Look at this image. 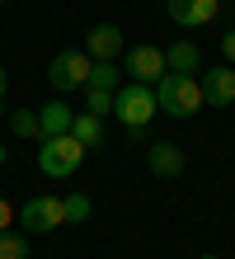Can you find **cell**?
Returning a JSON list of instances; mask_svg holds the SVG:
<instances>
[{"label": "cell", "mask_w": 235, "mask_h": 259, "mask_svg": "<svg viewBox=\"0 0 235 259\" xmlns=\"http://www.w3.org/2000/svg\"><path fill=\"white\" fill-rule=\"evenodd\" d=\"M155 104H160V113L169 118H193L202 109V85H198V75H174V71H165L160 80H155Z\"/></svg>", "instance_id": "obj_1"}, {"label": "cell", "mask_w": 235, "mask_h": 259, "mask_svg": "<svg viewBox=\"0 0 235 259\" xmlns=\"http://www.w3.org/2000/svg\"><path fill=\"white\" fill-rule=\"evenodd\" d=\"M80 160H85V146L75 142L71 132H61V137H42L38 170H42L47 179H71L75 170H80Z\"/></svg>", "instance_id": "obj_2"}, {"label": "cell", "mask_w": 235, "mask_h": 259, "mask_svg": "<svg viewBox=\"0 0 235 259\" xmlns=\"http://www.w3.org/2000/svg\"><path fill=\"white\" fill-rule=\"evenodd\" d=\"M155 113H160V104H155V85L132 80V85H122L118 95H113V118H118L122 127H146Z\"/></svg>", "instance_id": "obj_3"}, {"label": "cell", "mask_w": 235, "mask_h": 259, "mask_svg": "<svg viewBox=\"0 0 235 259\" xmlns=\"http://www.w3.org/2000/svg\"><path fill=\"white\" fill-rule=\"evenodd\" d=\"M89 66H94V57L85 48H66V52H57L52 62H47V85L57 90V95H66V90H80L89 80Z\"/></svg>", "instance_id": "obj_4"}, {"label": "cell", "mask_w": 235, "mask_h": 259, "mask_svg": "<svg viewBox=\"0 0 235 259\" xmlns=\"http://www.w3.org/2000/svg\"><path fill=\"white\" fill-rule=\"evenodd\" d=\"M19 226L28 236H47V231H57V226H66V198H57V193L28 198L19 207Z\"/></svg>", "instance_id": "obj_5"}, {"label": "cell", "mask_w": 235, "mask_h": 259, "mask_svg": "<svg viewBox=\"0 0 235 259\" xmlns=\"http://www.w3.org/2000/svg\"><path fill=\"white\" fill-rule=\"evenodd\" d=\"M202 85V104H212V109H230L235 104V66H216V71H202L198 75Z\"/></svg>", "instance_id": "obj_6"}, {"label": "cell", "mask_w": 235, "mask_h": 259, "mask_svg": "<svg viewBox=\"0 0 235 259\" xmlns=\"http://www.w3.org/2000/svg\"><path fill=\"white\" fill-rule=\"evenodd\" d=\"M165 71H169L165 52H160V48H151V42H141V48H132V52H127V75H132V80H141V85H155Z\"/></svg>", "instance_id": "obj_7"}, {"label": "cell", "mask_w": 235, "mask_h": 259, "mask_svg": "<svg viewBox=\"0 0 235 259\" xmlns=\"http://www.w3.org/2000/svg\"><path fill=\"white\" fill-rule=\"evenodd\" d=\"M165 10L179 28H202L221 14V0H165Z\"/></svg>", "instance_id": "obj_8"}, {"label": "cell", "mask_w": 235, "mask_h": 259, "mask_svg": "<svg viewBox=\"0 0 235 259\" xmlns=\"http://www.w3.org/2000/svg\"><path fill=\"white\" fill-rule=\"evenodd\" d=\"M146 165H151L155 179H179L183 175V151L174 142H151L146 146Z\"/></svg>", "instance_id": "obj_9"}, {"label": "cell", "mask_w": 235, "mask_h": 259, "mask_svg": "<svg viewBox=\"0 0 235 259\" xmlns=\"http://www.w3.org/2000/svg\"><path fill=\"white\" fill-rule=\"evenodd\" d=\"M85 52L94 57V62H113V57L122 52V28L118 24H94L85 33Z\"/></svg>", "instance_id": "obj_10"}, {"label": "cell", "mask_w": 235, "mask_h": 259, "mask_svg": "<svg viewBox=\"0 0 235 259\" xmlns=\"http://www.w3.org/2000/svg\"><path fill=\"white\" fill-rule=\"evenodd\" d=\"M71 123H75V109H71L66 99L42 104V109H38V142H42V137H61V132H71Z\"/></svg>", "instance_id": "obj_11"}, {"label": "cell", "mask_w": 235, "mask_h": 259, "mask_svg": "<svg viewBox=\"0 0 235 259\" xmlns=\"http://www.w3.org/2000/svg\"><path fill=\"white\" fill-rule=\"evenodd\" d=\"M165 62H169V71L174 75H198V66H202V52H198V42H174V48L165 52Z\"/></svg>", "instance_id": "obj_12"}, {"label": "cell", "mask_w": 235, "mask_h": 259, "mask_svg": "<svg viewBox=\"0 0 235 259\" xmlns=\"http://www.w3.org/2000/svg\"><path fill=\"white\" fill-rule=\"evenodd\" d=\"M71 137H75V142H80L85 151L104 146V118H94V113H75V123H71Z\"/></svg>", "instance_id": "obj_13"}, {"label": "cell", "mask_w": 235, "mask_h": 259, "mask_svg": "<svg viewBox=\"0 0 235 259\" xmlns=\"http://www.w3.org/2000/svg\"><path fill=\"white\" fill-rule=\"evenodd\" d=\"M80 95H85V113H94V118H108V113H113V95H118V90H99V85H85Z\"/></svg>", "instance_id": "obj_14"}, {"label": "cell", "mask_w": 235, "mask_h": 259, "mask_svg": "<svg viewBox=\"0 0 235 259\" xmlns=\"http://www.w3.org/2000/svg\"><path fill=\"white\" fill-rule=\"evenodd\" d=\"M0 259H28V231H0Z\"/></svg>", "instance_id": "obj_15"}, {"label": "cell", "mask_w": 235, "mask_h": 259, "mask_svg": "<svg viewBox=\"0 0 235 259\" xmlns=\"http://www.w3.org/2000/svg\"><path fill=\"white\" fill-rule=\"evenodd\" d=\"M10 132L14 137H38V109H14L10 113Z\"/></svg>", "instance_id": "obj_16"}, {"label": "cell", "mask_w": 235, "mask_h": 259, "mask_svg": "<svg viewBox=\"0 0 235 259\" xmlns=\"http://www.w3.org/2000/svg\"><path fill=\"white\" fill-rule=\"evenodd\" d=\"M85 85L113 90V85H118V66H113V62H94V66H89V80H85ZM85 85H80V90H85Z\"/></svg>", "instance_id": "obj_17"}, {"label": "cell", "mask_w": 235, "mask_h": 259, "mask_svg": "<svg viewBox=\"0 0 235 259\" xmlns=\"http://www.w3.org/2000/svg\"><path fill=\"white\" fill-rule=\"evenodd\" d=\"M89 212H94V203H89L85 193H66V222H71V226L89 222Z\"/></svg>", "instance_id": "obj_18"}, {"label": "cell", "mask_w": 235, "mask_h": 259, "mask_svg": "<svg viewBox=\"0 0 235 259\" xmlns=\"http://www.w3.org/2000/svg\"><path fill=\"white\" fill-rule=\"evenodd\" d=\"M10 226H14V207L0 198V231H10Z\"/></svg>", "instance_id": "obj_19"}, {"label": "cell", "mask_w": 235, "mask_h": 259, "mask_svg": "<svg viewBox=\"0 0 235 259\" xmlns=\"http://www.w3.org/2000/svg\"><path fill=\"white\" fill-rule=\"evenodd\" d=\"M122 137H127L132 146H146V127H122Z\"/></svg>", "instance_id": "obj_20"}, {"label": "cell", "mask_w": 235, "mask_h": 259, "mask_svg": "<svg viewBox=\"0 0 235 259\" xmlns=\"http://www.w3.org/2000/svg\"><path fill=\"white\" fill-rule=\"evenodd\" d=\"M221 57H226V62H235V28L221 38Z\"/></svg>", "instance_id": "obj_21"}, {"label": "cell", "mask_w": 235, "mask_h": 259, "mask_svg": "<svg viewBox=\"0 0 235 259\" xmlns=\"http://www.w3.org/2000/svg\"><path fill=\"white\" fill-rule=\"evenodd\" d=\"M5 90H10V75H5V66H0V99H5Z\"/></svg>", "instance_id": "obj_22"}, {"label": "cell", "mask_w": 235, "mask_h": 259, "mask_svg": "<svg viewBox=\"0 0 235 259\" xmlns=\"http://www.w3.org/2000/svg\"><path fill=\"white\" fill-rule=\"evenodd\" d=\"M202 259H221V254H202Z\"/></svg>", "instance_id": "obj_23"}, {"label": "cell", "mask_w": 235, "mask_h": 259, "mask_svg": "<svg viewBox=\"0 0 235 259\" xmlns=\"http://www.w3.org/2000/svg\"><path fill=\"white\" fill-rule=\"evenodd\" d=\"M0 5H10V0H0Z\"/></svg>", "instance_id": "obj_24"}]
</instances>
